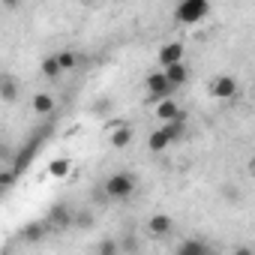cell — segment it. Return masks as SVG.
<instances>
[{
    "label": "cell",
    "mask_w": 255,
    "mask_h": 255,
    "mask_svg": "<svg viewBox=\"0 0 255 255\" xmlns=\"http://www.w3.org/2000/svg\"><path fill=\"white\" fill-rule=\"evenodd\" d=\"M135 177L129 174V171H117V174H111L108 180H105V195L111 198V201H126L132 192H135Z\"/></svg>",
    "instance_id": "cell-1"
},
{
    "label": "cell",
    "mask_w": 255,
    "mask_h": 255,
    "mask_svg": "<svg viewBox=\"0 0 255 255\" xmlns=\"http://www.w3.org/2000/svg\"><path fill=\"white\" fill-rule=\"evenodd\" d=\"M45 135H48V129H42V132H33V138H30V141H27L21 150H15V153H12V171H15L18 177H21V174H24V168L33 162V156H36V150L42 147Z\"/></svg>",
    "instance_id": "cell-2"
},
{
    "label": "cell",
    "mask_w": 255,
    "mask_h": 255,
    "mask_svg": "<svg viewBox=\"0 0 255 255\" xmlns=\"http://www.w3.org/2000/svg\"><path fill=\"white\" fill-rule=\"evenodd\" d=\"M207 12H210V0H180L177 9H174V18H177L180 24H195V21H201Z\"/></svg>",
    "instance_id": "cell-3"
},
{
    "label": "cell",
    "mask_w": 255,
    "mask_h": 255,
    "mask_svg": "<svg viewBox=\"0 0 255 255\" xmlns=\"http://www.w3.org/2000/svg\"><path fill=\"white\" fill-rule=\"evenodd\" d=\"M177 87L174 84H168V78H165V72L162 69H156V72H150L147 75V93H150V99L153 102H159V99H165V96H171Z\"/></svg>",
    "instance_id": "cell-4"
},
{
    "label": "cell",
    "mask_w": 255,
    "mask_h": 255,
    "mask_svg": "<svg viewBox=\"0 0 255 255\" xmlns=\"http://www.w3.org/2000/svg\"><path fill=\"white\" fill-rule=\"evenodd\" d=\"M72 216H75V210L69 207V204H63V201H57V204H51V210H48V222L54 225V228H72Z\"/></svg>",
    "instance_id": "cell-5"
},
{
    "label": "cell",
    "mask_w": 255,
    "mask_h": 255,
    "mask_svg": "<svg viewBox=\"0 0 255 255\" xmlns=\"http://www.w3.org/2000/svg\"><path fill=\"white\" fill-rule=\"evenodd\" d=\"M183 57H186L183 42H165V45L159 48V54H156V63L165 69V66H171V63H180Z\"/></svg>",
    "instance_id": "cell-6"
},
{
    "label": "cell",
    "mask_w": 255,
    "mask_h": 255,
    "mask_svg": "<svg viewBox=\"0 0 255 255\" xmlns=\"http://www.w3.org/2000/svg\"><path fill=\"white\" fill-rule=\"evenodd\" d=\"M234 93H237V78H234V75H219V78L210 81V96H216V99H231Z\"/></svg>",
    "instance_id": "cell-7"
},
{
    "label": "cell",
    "mask_w": 255,
    "mask_h": 255,
    "mask_svg": "<svg viewBox=\"0 0 255 255\" xmlns=\"http://www.w3.org/2000/svg\"><path fill=\"white\" fill-rule=\"evenodd\" d=\"M183 114H186V111H183L171 96H165V99L156 102V117H159L162 123H165V120H174V117H183Z\"/></svg>",
    "instance_id": "cell-8"
},
{
    "label": "cell",
    "mask_w": 255,
    "mask_h": 255,
    "mask_svg": "<svg viewBox=\"0 0 255 255\" xmlns=\"http://www.w3.org/2000/svg\"><path fill=\"white\" fill-rule=\"evenodd\" d=\"M162 72H165L168 84H174L177 90H180V87H183V84L189 81V69H186V63H183V60H180V63H171V66H165Z\"/></svg>",
    "instance_id": "cell-9"
},
{
    "label": "cell",
    "mask_w": 255,
    "mask_h": 255,
    "mask_svg": "<svg viewBox=\"0 0 255 255\" xmlns=\"http://www.w3.org/2000/svg\"><path fill=\"white\" fill-rule=\"evenodd\" d=\"M171 228H174V222H171V216H165V213H156V216H150V222H147V231H150L153 237H165V234H171Z\"/></svg>",
    "instance_id": "cell-10"
},
{
    "label": "cell",
    "mask_w": 255,
    "mask_h": 255,
    "mask_svg": "<svg viewBox=\"0 0 255 255\" xmlns=\"http://www.w3.org/2000/svg\"><path fill=\"white\" fill-rule=\"evenodd\" d=\"M108 141H111V147H114V150L129 147V144H132V129H129V126H114L111 135H108Z\"/></svg>",
    "instance_id": "cell-11"
},
{
    "label": "cell",
    "mask_w": 255,
    "mask_h": 255,
    "mask_svg": "<svg viewBox=\"0 0 255 255\" xmlns=\"http://www.w3.org/2000/svg\"><path fill=\"white\" fill-rule=\"evenodd\" d=\"M21 90H18V81L15 78H0V99L3 102H18Z\"/></svg>",
    "instance_id": "cell-12"
},
{
    "label": "cell",
    "mask_w": 255,
    "mask_h": 255,
    "mask_svg": "<svg viewBox=\"0 0 255 255\" xmlns=\"http://www.w3.org/2000/svg\"><path fill=\"white\" fill-rule=\"evenodd\" d=\"M168 144H171V138H168V132H165V126H159V129L150 132V138H147V147H150L153 153H162Z\"/></svg>",
    "instance_id": "cell-13"
},
{
    "label": "cell",
    "mask_w": 255,
    "mask_h": 255,
    "mask_svg": "<svg viewBox=\"0 0 255 255\" xmlns=\"http://www.w3.org/2000/svg\"><path fill=\"white\" fill-rule=\"evenodd\" d=\"M33 111H36L39 117H48V114L54 111V96H51V93H36V96H33Z\"/></svg>",
    "instance_id": "cell-14"
},
{
    "label": "cell",
    "mask_w": 255,
    "mask_h": 255,
    "mask_svg": "<svg viewBox=\"0 0 255 255\" xmlns=\"http://www.w3.org/2000/svg\"><path fill=\"white\" fill-rule=\"evenodd\" d=\"M39 69H42V75H45L48 81H54V78L63 75V69H60V63H57V54H48V57L39 63Z\"/></svg>",
    "instance_id": "cell-15"
},
{
    "label": "cell",
    "mask_w": 255,
    "mask_h": 255,
    "mask_svg": "<svg viewBox=\"0 0 255 255\" xmlns=\"http://www.w3.org/2000/svg\"><path fill=\"white\" fill-rule=\"evenodd\" d=\"M21 237H24L27 243H36V240L45 237V225H42V222H27V225L21 228Z\"/></svg>",
    "instance_id": "cell-16"
},
{
    "label": "cell",
    "mask_w": 255,
    "mask_h": 255,
    "mask_svg": "<svg viewBox=\"0 0 255 255\" xmlns=\"http://www.w3.org/2000/svg\"><path fill=\"white\" fill-rule=\"evenodd\" d=\"M69 168H72V162H69L66 156H60V159H51V165H48V174H51V177H57V180H63V177L69 174Z\"/></svg>",
    "instance_id": "cell-17"
},
{
    "label": "cell",
    "mask_w": 255,
    "mask_h": 255,
    "mask_svg": "<svg viewBox=\"0 0 255 255\" xmlns=\"http://www.w3.org/2000/svg\"><path fill=\"white\" fill-rule=\"evenodd\" d=\"M207 252H210V246L201 240H183L180 243V255H207Z\"/></svg>",
    "instance_id": "cell-18"
},
{
    "label": "cell",
    "mask_w": 255,
    "mask_h": 255,
    "mask_svg": "<svg viewBox=\"0 0 255 255\" xmlns=\"http://www.w3.org/2000/svg\"><path fill=\"white\" fill-rule=\"evenodd\" d=\"M57 63H60L63 72H69V69L78 66V54H75V51H60V54H57Z\"/></svg>",
    "instance_id": "cell-19"
},
{
    "label": "cell",
    "mask_w": 255,
    "mask_h": 255,
    "mask_svg": "<svg viewBox=\"0 0 255 255\" xmlns=\"http://www.w3.org/2000/svg\"><path fill=\"white\" fill-rule=\"evenodd\" d=\"M72 225H78V228H90V225H93V216H90V213H78V216H72Z\"/></svg>",
    "instance_id": "cell-20"
},
{
    "label": "cell",
    "mask_w": 255,
    "mask_h": 255,
    "mask_svg": "<svg viewBox=\"0 0 255 255\" xmlns=\"http://www.w3.org/2000/svg\"><path fill=\"white\" fill-rule=\"evenodd\" d=\"M96 252H102V255H114V252H117V243H114V240H102V243L96 246Z\"/></svg>",
    "instance_id": "cell-21"
},
{
    "label": "cell",
    "mask_w": 255,
    "mask_h": 255,
    "mask_svg": "<svg viewBox=\"0 0 255 255\" xmlns=\"http://www.w3.org/2000/svg\"><path fill=\"white\" fill-rule=\"evenodd\" d=\"M0 3H3L9 12H15V9H21V6H24V0H0Z\"/></svg>",
    "instance_id": "cell-22"
},
{
    "label": "cell",
    "mask_w": 255,
    "mask_h": 255,
    "mask_svg": "<svg viewBox=\"0 0 255 255\" xmlns=\"http://www.w3.org/2000/svg\"><path fill=\"white\" fill-rule=\"evenodd\" d=\"M0 159H12V150H9L6 141H0Z\"/></svg>",
    "instance_id": "cell-23"
},
{
    "label": "cell",
    "mask_w": 255,
    "mask_h": 255,
    "mask_svg": "<svg viewBox=\"0 0 255 255\" xmlns=\"http://www.w3.org/2000/svg\"><path fill=\"white\" fill-rule=\"evenodd\" d=\"M225 198H231V201H237V198H240V192H237L234 186H225Z\"/></svg>",
    "instance_id": "cell-24"
},
{
    "label": "cell",
    "mask_w": 255,
    "mask_h": 255,
    "mask_svg": "<svg viewBox=\"0 0 255 255\" xmlns=\"http://www.w3.org/2000/svg\"><path fill=\"white\" fill-rule=\"evenodd\" d=\"M3 192H6V186H3V183H0V195H3Z\"/></svg>",
    "instance_id": "cell-25"
}]
</instances>
